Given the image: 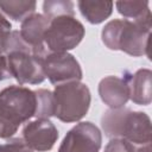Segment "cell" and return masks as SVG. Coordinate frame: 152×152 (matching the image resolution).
<instances>
[{"mask_svg":"<svg viewBox=\"0 0 152 152\" xmlns=\"http://www.w3.org/2000/svg\"><path fill=\"white\" fill-rule=\"evenodd\" d=\"M148 1H116L115 7L118 12L125 18H129L133 21L152 20ZM128 19V20H129Z\"/></svg>","mask_w":152,"mask_h":152,"instance_id":"obj_15","label":"cell"},{"mask_svg":"<svg viewBox=\"0 0 152 152\" xmlns=\"http://www.w3.org/2000/svg\"><path fill=\"white\" fill-rule=\"evenodd\" d=\"M86 28L75 15L63 14L50 19L44 34V46L48 53L68 52L83 39Z\"/></svg>","mask_w":152,"mask_h":152,"instance_id":"obj_5","label":"cell"},{"mask_svg":"<svg viewBox=\"0 0 152 152\" xmlns=\"http://www.w3.org/2000/svg\"><path fill=\"white\" fill-rule=\"evenodd\" d=\"M104 152H134V147L124 139H110L104 147Z\"/></svg>","mask_w":152,"mask_h":152,"instance_id":"obj_20","label":"cell"},{"mask_svg":"<svg viewBox=\"0 0 152 152\" xmlns=\"http://www.w3.org/2000/svg\"><path fill=\"white\" fill-rule=\"evenodd\" d=\"M52 94L55 100L53 116L62 122H77L89 110L91 102L90 90L81 81L58 84Z\"/></svg>","mask_w":152,"mask_h":152,"instance_id":"obj_4","label":"cell"},{"mask_svg":"<svg viewBox=\"0 0 152 152\" xmlns=\"http://www.w3.org/2000/svg\"><path fill=\"white\" fill-rule=\"evenodd\" d=\"M37 108L34 116L37 119H50L55 113V100L52 91L48 89H37L34 90Z\"/></svg>","mask_w":152,"mask_h":152,"instance_id":"obj_16","label":"cell"},{"mask_svg":"<svg viewBox=\"0 0 152 152\" xmlns=\"http://www.w3.org/2000/svg\"><path fill=\"white\" fill-rule=\"evenodd\" d=\"M8 77H11V76H10V72H8V69H7L6 58L2 57V58H0V81L6 80Z\"/></svg>","mask_w":152,"mask_h":152,"instance_id":"obj_21","label":"cell"},{"mask_svg":"<svg viewBox=\"0 0 152 152\" xmlns=\"http://www.w3.org/2000/svg\"><path fill=\"white\" fill-rule=\"evenodd\" d=\"M45 78L58 86L68 82L81 81L83 72L78 61L69 52H51L43 59Z\"/></svg>","mask_w":152,"mask_h":152,"instance_id":"obj_7","label":"cell"},{"mask_svg":"<svg viewBox=\"0 0 152 152\" xmlns=\"http://www.w3.org/2000/svg\"><path fill=\"white\" fill-rule=\"evenodd\" d=\"M99 95L104 104L110 109L122 108L128 97V88L124 78L118 76H106L99 83Z\"/></svg>","mask_w":152,"mask_h":152,"instance_id":"obj_12","label":"cell"},{"mask_svg":"<svg viewBox=\"0 0 152 152\" xmlns=\"http://www.w3.org/2000/svg\"><path fill=\"white\" fill-rule=\"evenodd\" d=\"M5 58L10 76L14 77L19 86L39 84L44 82V57L32 51H12L6 55Z\"/></svg>","mask_w":152,"mask_h":152,"instance_id":"obj_6","label":"cell"},{"mask_svg":"<svg viewBox=\"0 0 152 152\" xmlns=\"http://www.w3.org/2000/svg\"><path fill=\"white\" fill-rule=\"evenodd\" d=\"M128 88V97L132 102L147 106L152 101V71L139 69L134 74L125 71L122 77Z\"/></svg>","mask_w":152,"mask_h":152,"instance_id":"obj_11","label":"cell"},{"mask_svg":"<svg viewBox=\"0 0 152 152\" xmlns=\"http://www.w3.org/2000/svg\"><path fill=\"white\" fill-rule=\"evenodd\" d=\"M23 140L33 151H50L58 139V129L49 119H36L28 121L23 131Z\"/></svg>","mask_w":152,"mask_h":152,"instance_id":"obj_9","label":"cell"},{"mask_svg":"<svg viewBox=\"0 0 152 152\" xmlns=\"http://www.w3.org/2000/svg\"><path fill=\"white\" fill-rule=\"evenodd\" d=\"M37 2L33 0H0L1 13L14 21H23L28 15L34 13Z\"/></svg>","mask_w":152,"mask_h":152,"instance_id":"obj_14","label":"cell"},{"mask_svg":"<svg viewBox=\"0 0 152 152\" xmlns=\"http://www.w3.org/2000/svg\"><path fill=\"white\" fill-rule=\"evenodd\" d=\"M37 100L34 90L24 86H8L0 91V138L8 139L19 126L34 116Z\"/></svg>","mask_w":152,"mask_h":152,"instance_id":"obj_3","label":"cell"},{"mask_svg":"<svg viewBox=\"0 0 152 152\" xmlns=\"http://www.w3.org/2000/svg\"><path fill=\"white\" fill-rule=\"evenodd\" d=\"M12 25L7 18L0 11V58L6 57L11 36H12Z\"/></svg>","mask_w":152,"mask_h":152,"instance_id":"obj_18","label":"cell"},{"mask_svg":"<svg viewBox=\"0 0 152 152\" xmlns=\"http://www.w3.org/2000/svg\"><path fill=\"white\" fill-rule=\"evenodd\" d=\"M0 152H33L23 139L14 138L0 145Z\"/></svg>","mask_w":152,"mask_h":152,"instance_id":"obj_19","label":"cell"},{"mask_svg":"<svg viewBox=\"0 0 152 152\" xmlns=\"http://www.w3.org/2000/svg\"><path fill=\"white\" fill-rule=\"evenodd\" d=\"M102 134L90 121H82L74 126L63 138L58 152H99Z\"/></svg>","mask_w":152,"mask_h":152,"instance_id":"obj_8","label":"cell"},{"mask_svg":"<svg viewBox=\"0 0 152 152\" xmlns=\"http://www.w3.org/2000/svg\"><path fill=\"white\" fill-rule=\"evenodd\" d=\"M151 28L152 20L113 19L102 28L101 39L109 50H120L133 57H148Z\"/></svg>","mask_w":152,"mask_h":152,"instance_id":"obj_2","label":"cell"},{"mask_svg":"<svg viewBox=\"0 0 152 152\" xmlns=\"http://www.w3.org/2000/svg\"><path fill=\"white\" fill-rule=\"evenodd\" d=\"M50 24V19L43 13H33L21 21L19 33L23 40L33 49V51L45 57L48 51L44 46V34Z\"/></svg>","mask_w":152,"mask_h":152,"instance_id":"obj_10","label":"cell"},{"mask_svg":"<svg viewBox=\"0 0 152 152\" xmlns=\"http://www.w3.org/2000/svg\"><path fill=\"white\" fill-rule=\"evenodd\" d=\"M43 14L49 19L63 14L75 15L74 2L66 0H46L43 2Z\"/></svg>","mask_w":152,"mask_h":152,"instance_id":"obj_17","label":"cell"},{"mask_svg":"<svg viewBox=\"0 0 152 152\" xmlns=\"http://www.w3.org/2000/svg\"><path fill=\"white\" fill-rule=\"evenodd\" d=\"M114 4L112 1H77V7L81 14L90 24L97 25L110 17Z\"/></svg>","mask_w":152,"mask_h":152,"instance_id":"obj_13","label":"cell"},{"mask_svg":"<svg viewBox=\"0 0 152 152\" xmlns=\"http://www.w3.org/2000/svg\"><path fill=\"white\" fill-rule=\"evenodd\" d=\"M101 127L109 139H124L133 147L152 145L151 119L144 112L109 108L101 118Z\"/></svg>","mask_w":152,"mask_h":152,"instance_id":"obj_1","label":"cell"},{"mask_svg":"<svg viewBox=\"0 0 152 152\" xmlns=\"http://www.w3.org/2000/svg\"><path fill=\"white\" fill-rule=\"evenodd\" d=\"M134 152H152V145H145L134 147Z\"/></svg>","mask_w":152,"mask_h":152,"instance_id":"obj_22","label":"cell"}]
</instances>
